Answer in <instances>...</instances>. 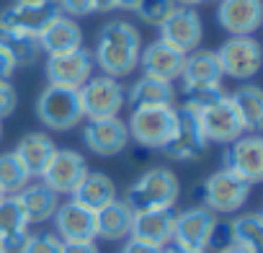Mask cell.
<instances>
[{"mask_svg": "<svg viewBox=\"0 0 263 253\" xmlns=\"http://www.w3.org/2000/svg\"><path fill=\"white\" fill-rule=\"evenodd\" d=\"M119 253H163V248L150 245V243H142V240H137V238H126V243L121 245Z\"/></svg>", "mask_w": 263, "mask_h": 253, "instance_id": "cell-39", "label": "cell"}, {"mask_svg": "<svg viewBox=\"0 0 263 253\" xmlns=\"http://www.w3.org/2000/svg\"><path fill=\"white\" fill-rule=\"evenodd\" d=\"M54 227L57 238L62 243H75V240H96V212L78 202H62L54 212Z\"/></svg>", "mask_w": 263, "mask_h": 253, "instance_id": "cell-18", "label": "cell"}, {"mask_svg": "<svg viewBox=\"0 0 263 253\" xmlns=\"http://www.w3.org/2000/svg\"><path fill=\"white\" fill-rule=\"evenodd\" d=\"M248 196H250V184L237 178L235 173H230L224 168L212 173L201 186L204 207L212 212H219V214H232V212L242 209Z\"/></svg>", "mask_w": 263, "mask_h": 253, "instance_id": "cell-7", "label": "cell"}, {"mask_svg": "<svg viewBox=\"0 0 263 253\" xmlns=\"http://www.w3.org/2000/svg\"><path fill=\"white\" fill-rule=\"evenodd\" d=\"M222 75L235 78V80H250L263 62L260 44L253 37H230L217 52Z\"/></svg>", "mask_w": 263, "mask_h": 253, "instance_id": "cell-8", "label": "cell"}, {"mask_svg": "<svg viewBox=\"0 0 263 253\" xmlns=\"http://www.w3.org/2000/svg\"><path fill=\"white\" fill-rule=\"evenodd\" d=\"M158 29H160V39L183 55L199 49V44L204 39L201 16L196 13V8H189V6H176L173 13Z\"/></svg>", "mask_w": 263, "mask_h": 253, "instance_id": "cell-9", "label": "cell"}, {"mask_svg": "<svg viewBox=\"0 0 263 253\" xmlns=\"http://www.w3.org/2000/svg\"><path fill=\"white\" fill-rule=\"evenodd\" d=\"M54 142H52V137L49 135H44V132H29V135H24L21 137V142L16 145V155H18V160L24 163V168L29 171V176L31 178H39L42 176V171L47 168V163H49V158L54 155Z\"/></svg>", "mask_w": 263, "mask_h": 253, "instance_id": "cell-26", "label": "cell"}, {"mask_svg": "<svg viewBox=\"0 0 263 253\" xmlns=\"http://www.w3.org/2000/svg\"><path fill=\"white\" fill-rule=\"evenodd\" d=\"M126 130H129V140H135L137 145L160 150L176 130V106L132 109V119L126 124Z\"/></svg>", "mask_w": 263, "mask_h": 253, "instance_id": "cell-4", "label": "cell"}, {"mask_svg": "<svg viewBox=\"0 0 263 253\" xmlns=\"http://www.w3.org/2000/svg\"><path fill=\"white\" fill-rule=\"evenodd\" d=\"M96 62H93V52L78 47L72 52H62V55H49L47 57V78L49 85H65V88H80L88 83V78H93Z\"/></svg>", "mask_w": 263, "mask_h": 253, "instance_id": "cell-11", "label": "cell"}, {"mask_svg": "<svg viewBox=\"0 0 263 253\" xmlns=\"http://www.w3.org/2000/svg\"><path fill=\"white\" fill-rule=\"evenodd\" d=\"M57 8L62 16H70V19H85L93 11V0H54Z\"/></svg>", "mask_w": 263, "mask_h": 253, "instance_id": "cell-36", "label": "cell"}, {"mask_svg": "<svg viewBox=\"0 0 263 253\" xmlns=\"http://www.w3.org/2000/svg\"><path fill=\"white\" fill-rule=\"evenodd\" d=\"M163 253H206V250H191V248H183V245L168 243V245L163 248Z\"/></svg>", "mask_w": 263, "mask_h": 253, "instance_id": "cell-43", "label": "cell"}, {"mask_svg": "<svg viewBox=\"0 0 263 253\" xmlns=\"http://www.w3.org/2000/svg\"><path fill=\"white\" fill-rule=\"evenodd\" d=\"M88 163L75 150H54L47 168L42 171V184H47L54 194H72L78 184L85 178Z\"/></svg>", "mask_w": 263, "mask_h": 253, "instance_id": "cell-14", "label": "cell"}, {"mask_svg": "<svg viewBox=\"0 0 263 253\" xmlns=\"http://www.w3.org/2000/svg\"><path fill=\"white\" fill-rule=\"evenodd\" d=\"M57 16H60V8L54 0H49V3H13L11 8L0 13V29L39 37L49 26V21Z\"/></svg>", "mask_w": 263, "mask_h": 253, "instance_id": "cell-16", "label": "cell"}, {"mask_svg": "<svg viewBox=\"0 0 263 253\" xmlns=\"http://www.w3.org/2000/svg\"><path fill=\"white\" fill-rule=\"evenodd\" d=\"M0 121H3V119H0ZM0 137H3V124H0Z\"/></svg>", "mask_w": 263, "mask_h": 253, "instance_id": "cell-48", "label": "cell"}, {"mask_svg": "<svg viewBox=\"0 0 263 253\" xmlns=\"http://www.w3.org/2000/svg\"><path fill=\"white\" fill-rule=\"evenodd\" d=\"M142 52V37L129 21H108L96 39L93 62L103 70L108 78H126L129 73L137 70Z\"/></svg>", "mask_w": 263, "mask_h": 253, "instance_id": "cell-1", "label": "cell"}, {"mask_svg": "<svg viewBox=\"0 0 263 253\" xmlns=\"http://www.w3.org/2000/svg\"><path fill=\"white\" fill-rule=\"evenodd\" d=\"M222 168L248 181L250 186L260 184L263 181V140L253 132V135H242L235 142H230L224 150Z\"/></svg>", "mask_w": 263, "mask_h": 253, "instance_id": "cell-10", "label": "cell"}, {"mask_svg": "<svg viewBox=\"0 0 263 253\" xmlns=\"http://www.w3.org/2000/svg\"><path fill=\"white\" fill-rule=\"evenodd\" d=\"M232 230V243L250 248L253 253H260V243H263V217L258 212H248L240 214L230 222Z\"/></svg>", "mask_w": 263, "mask_h": 253, "instance_id": "cell-31", "label": "cell"}, {"mask_svg": "<svg viewBox=\"0 0 263 253\" xmlns=\"http://www.w3.org/2000/svg\"><path fill=\"white\" fill-rule=\"evenodd\" d=\"M21 253H62V240L54 232H36L26 238Z\"/></svg>", "mask_w": 263, "mask_h": 253, "instance_id": "cell-35", "label": "cell"}, {"mask_svg": "<svg viewBox=\"0 0 263 253\" xmlns=\"http://www.w3.org/2000/svg\"><path fill=\"white\" fill-rule=\"evenodd\" d=\"M42 52L47 55H62V52H72L78 47H83V29L78 26L75 19L70 16H57L49 21V26L36 37Z\"/></svg>", "mask_w": 263, "mask_h": 253, "instance_id": "cell-22", "label": "cell"}, {"mask_svg": "<svg viewBox=\"0 0 263 253\" xmlns=\"http://www.w3.org/2000/svg\"><path fill=\"white\" fill-rule=\"evenodd\" d=\"M70 196H72V202L88 207L90 212H98L101 207H106L108 202L116 199V184L101 171H88L85 178L78 184V189Z\"/></svg>", "mask_w": 263, "mask_h": 253, "instance_id": "cell-27", "label": "cell"}, {"mask_svg": "<svg viewBox=\"0 0 263 253\" xmlns=\"http://www.w3.org/2000/svg\"><path fill=\"white\" fill-rule=\"evenodd\" d=\"M0 47L6 49V55L13 60L16 67H26L34 65L42 55L39 39L31 34H21V31H11V29H0Z\"/></svg>", "mask_w": 263, "mask_h": 253, "instance_id": "cell-30", "label": "cell"}, {"mask_svg": "<svg viewBox=\"0 0 263 253\" xmlns=\"http://www.w3.org/2000/svg\"><path fill=\"white\" fill-rule=\"evenodd\" d=\"M83 142L90 153L101 158H111L124 153V148L129 145V130L119 116L88 119V124L83 127Z\"/></svg>", "mask_w": 263, "mask_h": 253, "instance_id": "cell-13", "label": "cell"}, {"mask_svg": "<svg viewBox=\"0 0 263 253\" xmlns=\"http://www.w3.org/2000/svg\"><path fill=\"white\" fill-rule=\"evenodd\" d=\"M176 8V0H140L135 13L140 16L142 24H150V26H160Z\"/></svg>", "mask_w": 263, "mask_h": 253, "instance_id": "cell-34", "label": "cell"}, {"mask_svg": "<svg viewBox=\"0 0 263 253\" xmlns=\"http://www.w3.org/2000/svg\"><path fill=\"white\" fill-rule=\"evenodd\" d=\"M199 119H201V130H204L206 142L230 145V142H235L237 137L245 135V124H242L240 114L235 111L230 96H224L214 106L199 111Z\"/></svg>", "mask_w": 263, "mask_h": 253, "instance_id": "cell-12", "label": "cell"}, {"mask_svg": "<svg viewBox=\"0 0 263 253\" xmlns=\"http://www.w3.org/2000/svg\"><path fill=\"white\" fill-rule=\"evenodd\" d=\"M18 106V93L8 80H0V119H6L16 111Z\"/></svg>", "mask_w": 263, "mask_h": 253, "instance_id": "cell-37", "label": "cell"}, {"mask_svg": "<svg viewBox=\"0 0 263 253\" xmlns=\"http://www.w3.org/2000/svg\"><path fill=\"white\" fill-rule=\"evenodd\" d=\"M116 8V0H93V11L96 13H108Z\"/></svg>", "mask_w": 263, "mask_h": 253, "instance_id": "cell-42", "label": "cell"}, {"mask_svg": "<svg viewBox=\"0 0 263 253\" xmlns=\"http://www.w3.org/2000/svg\"><path fill=\"white\" fill-rule=\"evenodd\" d=\"M204 148H206V137H204V130H201L199 111L183 103L181 109H176V130L160 150L171 160L189 163V160H196L204 153Z\"/></svg>", "mask_w": 263, "mask_h": 253, "instance_id": "cell-5", "label": "cell"}, {"mask_svg": "<svg viewBox=\"0 0 263 253\" xmlns=\"http://www.w3.org/2000/svg\"><path fill=\"white\" fill-rule=\"evenodd\" d=\"M78 91H80V106H83L85 119L119 116V111L126 103V91L121 88L116 78H108V75H93Z\"/></svg>", "mask_w": 263, "mask_h": 253, "instance_id": "cell-6", "label": "cell"}, {"mask_svg": "<svg viewBox=\"0 0 263 253\" xmlns=\"http://www.w3.org/2000/svg\"><path fill=\"white\" fill-rule=\"evenodd\" d=\"M126 101H129L132 109H142V106H173L176 88H173V83H165V80H155V78L142 75L135 85L129 88Z\"/></svg>", "mask_w": 263, "mask_h": 253, "instance_id": "cell-28", "label": "cell"}, {"mask_svg": "<svg viewBox=\"0 0 263 253\" xmlns=\"http://www.w3.org/2000/svg\"><path fill=\"white\" fill-rule=\"evenodd\" d=\"M31 181L29 171L24 168V163L18 160L16 153H3L0 155V191L6 196L8 194H18L26 184Z\"/></svg>", "mask_w": 263, "mask_h": 253, "instance_id": "cell-32", "label": "cell"}, {"mask_svg": "<svg viewBox=\"0 0 263 253\" xmlns=\"http://www.w3.org/2000/svg\"><path fill=\"white\" fill-rule=\"evenodd\" d=\"M36 116L47 130L67 132L85 119L80 106V91L65 85H47L36 98Z\"/></svg>", "mask_w": 263, "mask_h": 253, "instance_id": "cell-3", "label": "cell"}, {"mask_svg": "<svg viewBox=\"0 0 263 253\" xmlns=\"http://www.w3.org/2000/svg\"><path fill=\"white\" fill-rule=\"evenodd\" d=\"M217 253H253L250 248H245V245H237V243H230L227 248H222V250H217Z\"/></svg>", "mask_w": 263, "mask_h": 253, "instance_id": "cell-44", "label": "cell"}, {"mask_svg": "<svg viewBox=\"0 0 263 253\" xmlns=\"http://www.w3.org/2000/svg\"><path fill=\"white\" fill-rule=\"evenodd\" d=\"M140 0H116V8H124V11H135Z\"/></svg>", "mask_w": 263, "mask_h": 253, "instance_id": "cell-45", "label": "cell"}, {"mask_svg": "<svg viewBox=\"0 0 263 253\" xmlns=\"http://www.w3.org/2000/svg\"><path fill=\"white\" fill-rule=\"evenodd\" d=\"M201 3H217V0H176V6H189V8L201 6Z\"/></svg>", "mask_w": 263, "mask_h": 253, "instance_id": "cell-46", "label": "cell"}, {"mask_svg": "<svg viewBox=\"0 0 263 253\" xmlns=\"http://www.w3.org/2000/svg\"><path fill=\"white\" fill-rule=\"evenodd\" d=\"M227 93H224L222 83H217V85H199V88H183V98H186L183 103L191 106V109H196V111H204V109L214 106Z\"/></svg>", "mask_w": 263, "mask_h": 253, "instance_id": "cell-33", "label": "cell"}, {"mask_svg": "<svg viewBox=\"0 0 263 253\" xmlns=\"http://www.w3.org/2000/svg\"><path fill=\"white\" fill-rule=\"evenodd\" d=\"M230 101L245 124V132H258L263 124V91L258 85H242L230 96Z\"/></svg>", "mask_w": 263, "mask_h": 253, "instance_id": "cell-29", "label": "cell"}, {"mask_svg": "<svg viewBox=\"0 0 263 253\" xmlns=\"http://www.w3.org/2000/svg\"><path fill=\"white\" fill-rule=\"evenodd\" d=\"M217 24L230 37H253L263 24V0H217Z\"/></svg>", "mask_w": 263, "mask_h": 253, "instance_id": "cell-15", "label": "cell"}, {"mask_svg": "<svg viewBox=\"0 0 263 253\" xmlns=\"http://www.w3.org/2000/svg\"><path fill=\"white\" fill-rule=\"evenodd\" d=\"M13 73H16V65H13V60L6 55V49H3V47H0V80H8Z\"/></svg>", "mask_w": 263, "mask_h": 253, "instance_id": "cell-41", "label": "cell"}, {"mask_svg": "<svg viewBox=\"0 0 263 253\" xmlns=\"http://www.w3.org/2000/svg\"><path fill=\"white\" fill-rule=\"evenodd\" d=\"M18 202L26 212V220L29 225H42V222H49L60 207V194H54L47 184L36 181V184H26L18 194Z\"/></svg>", "mask_w": 263, "mask_h": 253, "instance_id": "cell-24", "label": "cell"}, {"mask_svg": "<svg viewBox=\"0 0 263 253\" xmlns=\"http://www.w3.org/2000/svg\"><path fill=\"white\" fill-rule=\"evenodd\" d=\"M222 67L214 52L209 49H194L186 55L183 60V70H181V80L183 88H199V85H217L222 83Z\"/></svg>", "mask_w": 263, "mask_h": 253, "instance_id": "cell-23", "label": "cell"}, {"mask_svg": "<svg viewBox=\"0 0 263 253\" xmlns=\"http://www.w3.org/2000/svg\"><path fill=\"white\" fill-rule=\"evenodd\" d=\"M16 3H49V0H16Z\"/></svg>", "mask_w": 263, "mask_h": 253, "instance_id": "cell-47", "label": "cell"}, {"mask_svg": "<svg viewBox=\"0 0 263 253\" xmlns=\"http://www.w3.org/2000/svg\"><path fill=\"white\" fill-rule=\"evenodd\" d=\"M173 222H176L173 209H147V212H135L129 238H137V240H142V243H150V245L165 248V245L173 240Z\"/></svg>", "mask_w": 263, "mask_h": 253, "instance_id": "cell-21", "label": "cell"}, {"mask_svg": "<svg viewBox=\"0 0 263 253\" xmlns=\"http://www.w3.org/2000/svg\"><path fill=\"white\" fill-rule=\"evenodd\" d=\"M232 243V230H230V222H214V227H212V232H209V243H206V248H217V250H222V248H227Z\"/></svg>", "mask_w": 263, "mask_h": 253, "instance_id": "cell-38", "label": "cell"}, {"mask_svg": "<svg viewBox=\"0 0 263 253\" xmlns=\"http://www.w3.org/2000/svg\"><path fill=\"white\" fill-rule=\"evenodd\" d=\"M3 196H6V194H3V191H0V199H3Z\"/></svg>", "mask_w": 263, "mask_h": 253, "instance_id": "cell-49", "label": "cell"}, {"mask_svg": "<svg viewBox=\"0 0 263 253\" xmlns=\"http://www.w3.org/2000/svg\"><path fill=\"white\" fill-rule=\"evenodd\" d=\"M181 194V184L176 178V173L171 168H150L145 171L135 184L126 191V204L132 207V212H147V209H173V204L178 202Z\"/></svg>", "mask_w": 263, "mask_h": 253, "instance_id": "cell-2", "label": "cell"}, {"mask_svg": "<svg viewBox=\"0 0 263 253\" xmlns=\"http://www.w3.org/2000/svg\"><path fill=\"white\" fill-rule=\"evenodd\" d=\"M29 220L16 194L0 199V245L6 253H21L29 238Z\"/></svg>", "mask_w": 263, "mask_h": 253, "instance_id": "cell-20", "label": "cell"}, {"mask_svg": "<svg viewBox=\"0 0 263 253\" xmlns=\"http://www.w3.org/2000/svg\"><path fill=\"white\" fill-rule=\"evenodd\" d=\"M214 222H217V217H214V212L206 209V207L183 209L181 214H176L173 240H171V243L183 245V248H191V250H206L209 232H212Z\"/></svg>", "mask_w": 263, "mask_h": 253, "instance_id": "cell-17", "label": "cell"}, {"mask_svg": "<svg viewBox=\"0 0 263 253\" xmlns=\"http://www.w3.org/2000/svg\"><path fill=\"white\" fill-rule=\"evenodd\" d=\"M62 253H101L93 240H75V243H62Z\"/></svg>", "mask_w": 263, "mask_h": 253, "instance_id": "cell-40", "label": "cell"}, {"mask_svg": "<svg viewBox=\"0 0 263 253\" xmlns=\"http://www.w3.org/2000/svg\"><path fill=\"white\" fill-rule=\"evenodd\" d=\"M0 253H6V250H3V245H0Z\"/></svg>", "mask_w": 263, "mask_h": 253, "instance_id": "cell-50", "label": "cell"}, {"mask_svg": "<svg viewBox=\"0 0 263 253\" xmlns=\"http://www.w3.org/2000/svg\"><path fill=\"white\" fill-rule=\"evenodd\" d=\"M183 60H186L183 52L173 49V47L165 44L163 39H155L153 44H147V47L140 52V62H137V65L142 67V75L155 78V80L173 83L176 78H181Z\"/></svg>", "mask_w": 263, "mask_h": 253, "instance_id": "cell-19", "label": "cell"}, {"mask_svg": "<svg viewBox=\"0 0 263 253\" xmlns=\"http://www.w3.org/2000/svg\"><path fill=\"white\" fill-rule=\"evenodd\" d=\"M132 220H135V212L124 199H114L106 207H101L96 212V238L103 240H124L132 232Z\"/></svg>", "mask_w": 263, "mask_h": 253, "instance_id": "cell-25", "label": "cell"}]
</instances>
